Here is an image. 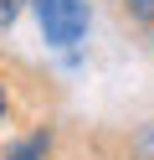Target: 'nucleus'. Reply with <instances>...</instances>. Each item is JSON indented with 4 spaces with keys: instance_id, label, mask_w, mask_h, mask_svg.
<instances>
[{
    "instance_id": "obj_5",
    "label": "nucleus",
    "mask_w": 154,
    "mask_h": 160,
    "mask_svg": "<svg viewBox=\"0 0 154 160\" xmlns=\"http://www.w3.org/2000/svg\"><path fill=\"white\" fill-rule=\"evenodd\" d=\"M139 155H144V160H154V124L139 134Z\"/></svg>"
},
{
    "instance_id": "obj_6",
    "label": "nucleus",
    "mask_w": 154,
    "mask_h": 160,
    "mask_svg": "<svg viewBox=\"0 0 154 160\" xmlns=\"http://www.w3.org/2000/svg\"><path fill=\"white\" fill-rule=\"evenodd\" d=\"M0 119H5V88H0Z\"/></svg>"
},
{
    "instance_id": "obj_4",
    "label": "nucleus",
    "mask_w": 154,
    "mask_h": 160,
    "mask_svg": "<svg viewBox=\"0 0 154 160\" xmlns=\"http://www.w3.org/2000/svg\"><path fill=\"white\" fill-rule=\"evenodd\" d=\"M133 16H144V21H154V0H123Z\"/></svg>"
},
{
    "instance_id": "obj_1",
    "label": "nucleus",
    "mask_w": 154,
    "mask_h": 160,
    "mask_svg": "<svg viewBox=\"0 0 154 160\" xmlns=\"http://www.w3.org/2000/svg\"><path fill=\"white\" fill-rule=\"evenodd\" d=\"M36 5V21H41V36L51 47H77L87 36V0H31Z\"/></svg>"
},
{
    "instance_id": "obj_2",
    "label": "nucleus",
    "mask_w": 154,
    "mask_h": 160,
    "mask_svg": "<svg viewBox=\"0 0 154 160\" xmlns=\"http://www.w3.org/2000/svg\"><path fill=\"white\" fill-rule=\"evenodd\" d=\"M46 150H51V134L41 129V134H26L21 145H10L0 160H46Z\"/></svg>"
},
{
    "instance_id": "obj_3",
    "label": "nucleus",
    "mask_w": 154,
    "mask_h": 160,
    "mask_svg": "<svg viewBox=\"0 0 154 160\" xmlns=\"http://www.w3.org/2000/svg\"><path fill=\"white\" fill-rule=\"evenodd\" d=\"M21 5H26V0H0V26H10L21 16Z\"/></svg>"
}]
</instances>
